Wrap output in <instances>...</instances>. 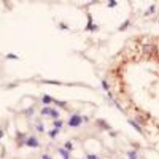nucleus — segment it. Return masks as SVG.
I'll return each instance as SVG.
<instances>
[{
	"label": "nucleus",
	"instance_id": "nucleus-2",
	"mask_svg": "<svg viewBox=\"0 0 159 159\" xmlns=\"http://www.w3.org/2000/svg\"><path fill=\"white\" fill-rule=\"evenodd\" d=\"M27 145L30 147H35L38 146V143L37 141V140L31 137L28 140V141L27 142Z\"/></svg>",
	"mask_w": 159,
	"mask_h": 159
},
{
	"label": "nucleus",
	"instance_id": "nucleus-1",
	"mask_svg": "<svg viewBox=\"0 0 159 159\" xmlns=\"http://www.w3.org/2000/svg\"><path fill=\"white\" fill-rule=\"evenodd\" d=\"M81 118L77 115H75L73 116V117H72V118L70 119V121H69V125H70L71 126H77L81 123Z\"/></svg>",
	"mask_w": 159,
	"mask_h": 159
},
{
	"label": "nucleus",
	"instance_id": "nucleus-6",
	"mask_svg": "<svg viewBox=\"0 0 159 159\" xmlns=\"http://www.w3.org/2000/svg\"><path fill=\"white\" fill-rule=\"evenodd\" d=\"M65 146L69 149H72V144H71L70 143H67L66 144Z\"/></svg>",
	"mask_w": 159,
	"mask_h": 159
},
{
	"label": "nucleus",
	"instance_id": "nucleus-5",
	"mask_svg": "<svg viewBox=\"0 0 159 159\" xmlns=\"http://www.w3.org/2000/svg\"><path fill=\"white\" fill-rule=\"evenodd\" d=\"M50 102V99L47 96H46L44 99V103H49Z\"/></svg>",
	"mask_w": 159,
	"mask_h": 159
},
{
	"label": "nucleus",
	"instance_id": "nucleus-9",
	"mask_svg": "<svg viewBox=\"0 0 159 159\" xmlns=\"http://www.w3.org/2000/svg\"><path fill=\"white\" fill-rule=\"evenodd\" d=\"M42 159H50V158H49V156H47V155H44V156H43Z\"/></svg>",
	"mask_w": 159,
	"mask_h": 159
},
{
	"label": "nucleus",
	"instance_id": "nucleus-8",
	"mask_svg": "<svg viewBox=\"0 0 159 159\" xmlns=\"http://www.w3.org/2000/svg\"><path fill=\"white\" fill-rule=\"evenodd\" d=\"M131 124H132V125H133L134 126H135V128H136V129H137V130H138V131H140V128H139V127L137 126V125H135V124L134 123V122H131Z\"/></svg>",
	"mask_w": 159,
	"mask_h": 159
},
{
	"label": "nucleus",
	"instance_id": "nucleus-7",
	"mask_svg": "<svg viewBox=\"0 0 159 159\" xmlns=\"http://www.w3.org/2000/svg\"><path fill=\"white\" fill-rule=\"evenodd\" d=\"M88 159H96V157L95 155H89L88 156Z\"/></svg>",
	"mask_w": 159,
	"mask_h": 159
},
{
	"label": "nucleus",
	"instance_id": "nucleus-3",
	"mask_svg": "<svg viewBox=\"0 0 159 159\" xmlns=\"http://www.w3.org/2000/svg\"><path fill=\"white\" fill-rule=\"evenodd\" d=\"M59 152L60 154L63 156L64 159H69V154L68 152L65 151L64 149H59Z\"/></svg>",
	"mask_w": 159,
	"mask_h": 159
},
{
	"label": "nucleus",
	"instance_id": "nucleus-4",
	"mask_svg": "<svg viewBox=\"0 0 159 159\" xmlns=\"http://www.w3.org/2000/svg\"><path fill=\"white\" fill-rule=\"evenodd\" d=\"M129 157L131 159H135L136 158V155H135V153L134 152H131V153H129Z\"/></svg>",
	"mask_w": 159,
	"mask_h": 159
}]
</instances>
